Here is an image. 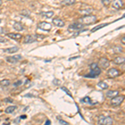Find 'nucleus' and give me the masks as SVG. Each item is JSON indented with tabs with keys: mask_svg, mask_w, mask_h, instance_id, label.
<instances>
[{
	"mask_svg": "<svg viewBox=\"0 0 125 125\" xmlns=\"http://www.w3.org/2000/svg\"><path fill=\"white\" fill-rule=\"evenodd\" d=\"M101 69L98 67V65L95 62H93L92 64H90V72L89 73L84 75L85 78H95L98 77V75H100L101 73Z\"/></svg>",
	"mask_w": 125,
	"mask_h": 125,
	"instance_id": "f257e3e1",
	"label": "nucleus"
},
{
	"mask_svg": "<svg viewBox=\"0 0 125 125\" xmlns=\"http://www.w3.org/2000/svg\"><path fill=\"white\" fill-rule=\"evenodd\" d=\"M97 21V17L94 15H84L81 19H78L79 23H83V25H90L92 23H94Z\"/></svg>",
	"mask_w": 125,
	"mask_h": 125,
	"instance_id": "f03ea898",
	"label": "nucleus"
},
{
	"mask_svg": "<svg viewBox=\"0 0 125 125\" xmlns=\"http://www.w3.org/2000/svg\"><path fill=\"white\" fill-rule=\"evenodd\" d=\"M113 123H114V121L108 116V117L102 116L101 118H99V119L98 121V124H104V125H111L113 124Z\"/></svg>",
	"mask_w": 125,
	"mask_h": 125,
	"instance_id": "7ed1b4c3",
	"label": "nucleus"
},
{
	"mask_svg": "<svg viewBox=\"0 0 125 125\" xmlns=\"http://www.w3.org/2000/svg\"><path fill=\"white\" fill-rule=\"evenodd\" d=\"M124 96L117 95L115 97H114V98H112V99H111V104L113 106H118L124 102Z\"/></svg>",
	"mask_w": 125,
	"mask_h": 125,
	"instance_id": "20e7f679",
	"label": "nucleus"
},
{
	"mask_svg": "<svg viewBox=\"0 0 125 125\" xmlns=\"http://www.w3.org/2000/svg\"><path fill=\"white\" fill-rule=\"evenodd\" d=\"M38 27L40 29L43 30V31H46V32H48L50 31L52 29V24L48 23V22H40V23H39V24H38Z\"/></svg>",
	"mask_w": 125,
	"mask_h": 125,
	"instance_id": "39448f33",
	"label": "nucleus"
},
{
	"mask_svg": "<svg viewBox=\"0 0 125 125\" xmlns=\"http://www.w3.org/2000/svg\"><path fill=\"white\" fill-rule=\"evenodd\" d=\"M22 59V56L18 54V55L14 56H9V57H6V61L10 62V63H16V62H19Z\"/></svg>",
	"mask_w": 125,
	"mask_h": 125,
	"instance_id": "423d86ee",
	"label": "nucleus"
},
{
	"mask_svg": "<svg viewBox=\"0 0 125 125\" xmlns=\"http://www.w3.org/2000/svg\"><path fill=\"white\" fill-rule=\"evenodd\" d=\"M98 64H99L100 67H101L102 68L106 69V68H108V67H109L110 62L107 58H101L99 59V61H98Z\"/></svg>",
	"mask_w": 125,
	"mask_h": 125,
	"instance_id": "0eeeda50",
	"label": "nucleus"
},
{
	"mask_svg": "<svg viewBox=\"0 0 125 125\" xmlns=\"http://www.w3.org/2000/svg\"><path fill=\"white\" fill-rule=\"evenodd\" d=\"M108 76L109 78H116V77H118V76H119V71H118V69H116V68H110V69H108Z\"/></svg>",
	"mask_w": 125,
	"mask_h": 125,
	"instance_id": "6e6552de",
	"label": "nucleus"
},
{
	"mask_svg": "<svg viewBox=\"0 0 125 125\" xmlns=\"http://www.w3.org/2000/svg\"><path fill=\"white\" fill-rule=\"evenodd\" d=\"M112 6L116 9H120L124 7V1L123 0H114Z\"/></svg>",
	"mask_w": 125,
	"mask_h": 125,
	"instance_id": "1a4fd4ad",
	"label": "nucleus"
},
{
	"mask_svg": "<svg viewBox=\"0 0 125 125\" xmlns=\"http://www.w3.org/2000/svg\"><path fill=\"white\" fill-rule=\"evenodd\" d=\"M53 23L56 26V27H58V28H62L64 25H65V23H64L63 20L58 19V18H56V19H53Z\"/></svg>",
	"mask_w": 125,
	"mask_h": 125,
	"instance_id": "9d476101",
	"label": "nucleus"
},
{
	"mask_svg": "<svg viewBox=\"0 0 125 125\" xmlns=\"http://www.w3.org/2000/svg\"><path fill=\"white\" fill-rule=\"evenodd\" d=\"M83 24L81 23H73L71 25L68 27L69 29H73V30H78V29H81L83 28Z\"/></svg>",
	"mask_w": 125,
	"mask_h": 125,
	"instance_id": "9b49d317",
	"label": "nucleus"
},
{
	"mask_svg": "<svg viewBox=\"0 0 125 125\" xmlns=\"http://www.w3.org/2000/svg\"><path fill=\"white\" fill-rule=\"evenodd\" d=\"M94 11V9H91V8H86V9H82L78 11V13H81L82 15H89L91 14Z\"/></svg>",
	"mask_w": 125,
	"mask_h": 125,
	"instance_id": "f8f14e48",
	"label": "nucleus"
},
{
	"mask_svg": "<svg viewBox=\"0 0 125 125\" xmlns=\"http://www.w3.org/2000/svg\"><path fill=\"white\" fill-rule=\"evenodd\" d=\"M34 41H36L35 39V35H27L24 38L23 43H32Z\"/></svg>",
	"mask_w": 125,
	"mask_h": 125,
	"instance_id": "ddd939ff",
	"label": "nucleus"
},
{
	"mask_svg": "<svg viewBox=\"0 0 125 125\" xmlns=\"http://www.w3.org/2000/svg\"><path fill=\"white\" fill-rule=\"evenodd\" d=\"M118 94H119V92L117 91V90H108V91L106 93V96L108 97V98H114V97L118 95Z\"/></svg>",
	"mask_w": 125,
	"mask_h": 125,
	"instance_id": "4468645a",
	"label": "nucleus"
},
{
	"mask_svg": "<svg viewBox=\"0 0 125 125\" xmlns=\"http://www.w3.org/2000/svg\"><path fill=\"white\" fill-rule=\"evenodd\" d=\"M7 36L9 38L12 39H15V40H19L22 38V35L20 33H7Z\"/></svg>",
	"mask_w": 125,
	"mask_h": 125,
	"instance_id": "2eb2a0df",
	"label": "nucleus"
},
{
	"mask_svg": "<svg viewBox=\"0 0 125 125\" xmlns=\"http://www.w3.org/2000/svg\"><path fill=\"white\" fill-rule=\"evenodd\" d=\"M13 27L16 31H23V29H24L23 25L21 23H19V22H15V23H13Z\"/></svg>",
	"mask_w": 125,
	"mask_h": 125,
	"instance_id": "dca6fc26",
	"label": "nucleus"
},
{
	"mask_svg": "<svg viewBox=\"0 0 125 125\" xmlns=\"http://www.w3.org/2000/svg\"><path fill=\"white\" fill-rule=\"evenodd\" d=\"M54 14V13L53 11H48V12H42V13H40V15L42 16V17L45 18V19H49V18L53 17Z\"/></svg>",
	"mask_w": 125,
	"mask_h": 125,
	"instance_id": "f3484780",
	"label": "nucleus"
},
{
	"mask_svg": "<svg viewBox=\"0 0 125 125\" xmlns=\"http://www.w3.org/2000/svg\"><path fill=\"white\" fill-rule=\"evenodd\" d=\"M124 61H125V58L124 57H116L114 59V63L117 64V65H120V64H124Z\"/></svg>",
	"mask_w": 125,
	"mask_h": 125,
	"instance_id": "a211bd4d",
	"label": "nucleus"
},
{
	"mask_svg": "<svg viewBox=\"0 0 125 125\" xmlns=\"http://www.w3.org/2000/svg\"><path fill=\"white\" fill-rule=\"evenodd\" d=\"M10 81L9 79H3L0 81V87L2 88H6V87H9L10 85Z\"/></svg>",
	"mask_w": 125,
	"mask_h": 125,
	"instance_id": "6ab92c4d",
	"label": "nucleus"
},
{
	"mask_svg": "<svg viewBox=\"0 0 125 125\" xmlns=\"http://www.w3.org/2000/svg\"><path fill=\"white\" fill-rule=\"evenodd\" d=\"M17 51H19V48L18 47H13V48H9L4 49L5 53H14Z\"/></svg>",
	"mask_w": 125,
	"mask_h": 125,
	"instance_id": "aec40b11",
	"label": "nucleus"
},
{
	"mask_svg": "<svg viewBox=\"0 0 125 125\" xmlns=\"http://www.w3.org/2000/svg\"><path fill=\"white\" fill-rule=\"evenodd\" d=\"M76 0H63V1L61 2V4L64 5V6H69V5H73V3H75Z\"/></svg>",
	"mask_w": 125,
	"mask_h": 125,
	"instance_id": "412c9836",
	"label": "nucleus"
},
{
	"mask_svg": "<svg viewBox=\"0 0 125 125\" xmlns=\"http://www.w3.org/2000/svg\"><path fill=\"white\" fill-rule=\"evenodd\" d=\"M16 108H17V107H16V106H9L5 109L4 112L6 113V114H13V113L16 110Z\"/></svg>",
	"mask_w": 125,
	"mask_h": 125,
	"instance_id": "4be33fe9",
	"label": "nucleus"
},
{
	"mask_svg": "<svg viewBox=\"0 0 125 125\" xmlns=\"http://www.w3.org/2000/svg\"><path fill=\"white\" fill-rule=\"evenodd\" d=\"M80 102H81V103H85V104H91V105H94L92 101H91V98H90L89 97H84L83 99L80 100Z\"/></svg>",
	"mask_w": 125,
	"mask_h": 125,
	"instance_id": "5701e85b",
	"label": "nucleus"
},
{
	"mask_svg": "<svg viewBox=\"0 0 125 125\" xmlns=\"http://www.w3.org/2000/svg\"><path fill=\"white\" fill-rule=\"evenodd\" d=\"M20 14L24 16V17H29V16L31 15V12L28 9H23L20 12Z\"/></svg>",
	"mask_w": 125,
	"mask_h": 125,
	"instance_id": "b1692460",
	"label": "nucleus"
},
{
	"mask_svg": "<svg viewBox=\"0 0 125 125\" xmlns=\"http://www.w3.org/2000/svg\"><path fill=\"white\" fill-rule=\"evenodd\" d=\"M114 52L115 53H124V48L116 46V47L114 48Z\"/></svg>",
	"mask_w": 125,
	"mask_h": 125,
	"instance_id": "393cba45",
	"label": "nucleus"
},
{
	"mask_svg": "<svg viewBox=\"0 0 125 125\" xmlns=\"http://www.w3.org/2000/svg\"><path fill=\"white\" fill-rule=\"evenodd\" d=\"M98 86L99 87V88H101L102 89H107V88H108V85L107 83H105L104 82H99L98 83Z\"/></svg>",
	"mask_w": 125,
	"mask_h": 125,
	"instance_id": "a878e982",
	"label": "nucleus"
},
{
	"mask_svg": "<svg viewBox=\"0 0 125 125\" xmlns=\"http://www.w3.org/2000/svg\"><path fill=\"white\" fill-rule=\"evenodd\" d=\"M108 25V23H104V24H103V25H98V26H96L95 28H94L92 30H91V32L92 33H94L95 31H97L98 29H102V28H104V27H106V26Z\"/></svg>",
	"mask_w": 125,
	"mask_h": 125,
	"instance_id": "bb28decb",
	"label": "nucleus"
},
{
	"mask_svg": "<svg viewBox=\"0 0 125 125\" xmlns=\"http://www.w3.org/2000/svg\"><path fill=\"white\" fill-rule=\"evenodd\" d=\"M44 39L43 35H40V34H35V39L36 41H42Z\"/></svg>",
	"mask_w": 125,
	"mask_h": 125,
	"instance_id": "cd10ccee",
	"label": "nucleus"
},
{
	"mask_svg": "<svg viewBox=\"0 0 125 125\" xmlns=\"http://www.w3.org/2000/svg\"><path fill=\"white\" fill-rule=\"evenodd\" d=\"M22 84H23V81H22V80H19V81H17L13 83V87H14V88H18V87H19L20 85H22Z\"/></svg>",
	"mask_w": 125,
	"mask_h": 125,
	"instance_id": "c85d7f7f",
	"label": "nucleus"
},
{
	"mask_svg": "<svg viewBox=\"0 0 125 125\" xmlns=\"http://www.w3.org/2000/svg\"><path fill=\"white\" fill-rule=\"evenodd\" d=\"M58 122H59L60 124H63V125H68V124H69L68 122H66V121H64L62 119H60L59 117H58Z\"/></svg>",
	"mask_w": 125,
	"mask_h": 125,
	"instance_id": "c756f323",
	"label": "nucleus"
},
{
	"mask_svg": "<svg viewBox=\"0 0 125 125\" xmlns=\"http://www.w3.org/2000/svg\"><path fill=\"white\" fill-rule=\"evenodd\" d=\"M111 1L112 0H102V3L104 6H108V4H110Z\"/></svg>",
	"mask_w": 125,
	"mask_h": 125,
	"instance_id": "7c9ffc66",
	"label": "nucleus"
},
{
	"mask_svg": "<svg viewBox=\"0 0 125 125\" xmlns=\"http://www.w3.org/2000/svg\"><path fill=\"white\" fill-rule=\"evenodd\" d=\"M61 89H62V90H63V91H64V92H65V93H66V94H69V95H70V96H71V97H72V94H71V93H70V92H69V90H68V88H65V87H62V88H61Z\"/></svg>",
	"mask_w": 125,
	"mask_h": 125,
	"instance_id": "2f4dec72",
	"label": "nucleus"
},
{
	"mask_svg": "<svg viewBox=\"0 0 125 125\" xmlns=\"http://www.w3.org/2000/svg\"><path fill=\"white\" fill-rule=\"evenodd\" d=\"M53 83H54V85H60V84H61V81H60V80H58V79H56V78L53 80Z\"/></svg>",
	"mask_w": 125,
	"mask_h": 125,
	"instance_id": "473e14b6",
	"label": "nucleus"
},
{
	"mask_svg": "<svg viewBox=\"0 0 125 125\" xmlns=\"http://www.w3.org/2000/svg\"><path fill=\"white\" fill-rule=\"evenodd\" d=\"M3 101L6 102V103H13V100L12 99V98H6L3 99Z\"/></svg>",
	"mask_w": 125,
	"mask_h": 125,
	"instance_id": "72a5a7b5",
	"label": "nucleus"
},
{
	"mask_svg": "<svg viewBox=\"0 0 125 125\" xmlns=\"http://www.w3.org/2000/svg\"><path fill=\"white\" fill-rule=\"evenodd\" d=\"M19 118H20V119H25V118H27V116H26V115H22V116H20Z\"/></svg>",
	"mask_w": 125,
	"mask_h": 125,
	"instance_id": "f704fd0d",
	"label": "nucleus"
},
{
	"mask_svg": "<svg viewBox=\"0 0 125 125\" xmlns=\"http://www.w3.org/2000/svg\"><path fill=\"white\" fill-rule=\"evenodd\" d=\"M45 124H46V125H49V124H51V121H50V120H47V121H46V122H45Z\"/></svg>",
	"mask_w": 125,
	"mask_h": 125,
	"instance_id": "c9c22d12",
	"label": "nucleus"
},
{
	"mask_svg": "<svg viewBox=\"0 0 125 125\" xmlns=\"http://www.w3.org/2000/svg\"><path fill=\"white\" fill-rule=\"evenodd\" d=\"M122 43H123V44H125V38L124 37L122 38Z\"/></svg>",
	"mask_w": 125,
	"mask_h": 125,
	"instance_id": "e433bc0d",
	"label": "nucleus"
},
{
	"mask_svg": "<svg viewBox=\"0 0 125 125\" xmlns=\"http://www.w3.org/2000/svg\"><path fill=\"white\" fill-rule=\"evenodd\" d=\"M0 42H7V39H3V38H2V39H0Z\"/></svg>",
	"mask_w": 125,
	"mask_h": 125,
	"instance_id": "4c0bfd02",
	"label": "nucleus"
},
{
	"mask_svg": "<svg viewBox=\"0 0 125 125\" xmlns=\"http://www.w3.org/2000/svg\"><path fill=\"white\" fill-rule=\"evenodd\" d=\"M79 58V56H77V57H73V58H70L69 60H73V59H76V58Z\"/></svg>",
	"mask_w": 125,
	"mask_h": 125,
	"instance_id": "58836bf2",
	"label": "nucleus"
},
{
	"mask_svg": "<svg viewBox=\"0 0 125 125\" xmlns=\"http://www.w3.org/2000/svg\"><path fill=\"white\" fill-rule=\"evenodd\" d=\"M2 3H3V2H2V0H0V6L2 5Z\"/></svg>",
	"mask_w": 125,
	"mask_h": 125,
	"instance_id": "ea45409f",
	"label": "nucleus"
},
{
	"mask_svg": "<svg viewBox=\"0 0 125 125\" xmlns=\"http://www.w3.org/2000/svg\"><path fill=\"white\" fill-rule=\"evenodd\" d=\"M0 106H1V102H0Z\"/></svg>",
	"mask_w": 125,
	"mask_h": 125,
	"instance_id": "a19ab883",
	"label": "nucleus"
},
{
	"mask_svg": "<svg viewBox=\"0 0 125 125\" xmlns=\"http://www.w3.org/2000/svg\"><path fill=\"white\" fill-rule=\"evenodd\" d=\"M0 121H1V119H0Z\"/></svg>",
	"mask_w": 125,
	"mask_h": 125,
	"instance_id": "79ce46f5",
	"label": "nucleus"
}]
</instances>
